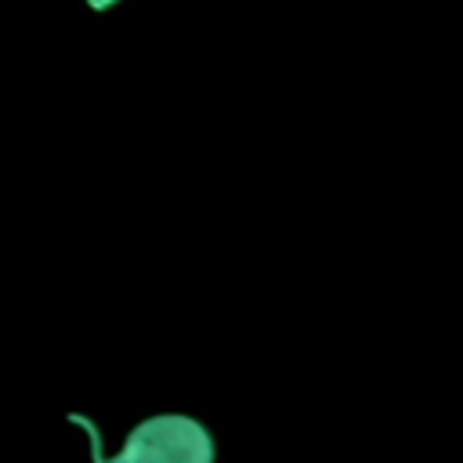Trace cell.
I'll list each match as a JSON object with an SVG mask.
<instances>
[{
  "mask_svg": "<svg viewBox=\"0 0 463 463\" xmlns=\"http://www.w3.org/2000/svg\"><path fill=\"white\" fill-rule=\"evenodd\" d=\"M213 445L203 423L192 416H152L127 434V445L112 463H210Z\"/></svg>",
  "mask_w": 463,
  "mask_h": 463,
  "instance_id": "cell-1",
  "label": "cell"
},
{
  "mask_svg": "<svg viewBox=\"0 0 463 463\" xmlns=\"http://www.w3.org/2000/svg\"><path fill=\"white\" fill-rule=\"evenodd\" d=\"M112 4H116V0H87L90 11H105V7H112Z\"/></svg>",
  "mask_w": 463,
  "mask_h": 463,
  "instance_id": "cell-2",
  "label": "cell"
}]
</instances>
